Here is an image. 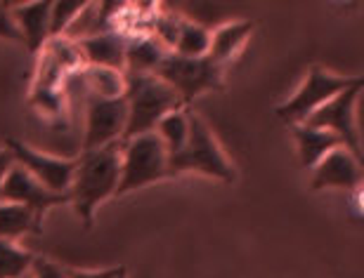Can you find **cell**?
Listing matches in <instances>:
<instances>
[{"instance_id": "6da1fadb", "label": "cell", "mask_w": 364, "mask_h": 278, "mask_svg": "<svg viewBox=\"0 0 364 278\" xmlns=\"http://www.w3.org/2000/svg\"><path fill=\"white\" fill-rule=\"evenodd\" d=\"M121 182V142L102 149L83 151L76 158V170L69 184V203L85 226H92L95 210L116 196Z\"/></svg>"}, {"instance_id": "7a4b0ae2", "label": "cell", "mask_w": 364, "mask_h": 278, "mask_svg": "<svg viewBox=\"0 0 364 278\" xmlns=\"http://www.w3.org/2000/svg\"><path fill=\"white\" fill-rule=\"evenodd\" d=\"M126 130L123 139L154 133L159 121L185 109L176 92L156 73H126ZM121 139V142H123Z\"/></svg>"}, {"instance_id": "3957f363", "label": "cell", "mask_w": 364, "mask_h": 278, "mask_svg": "<svg viewBox=\"0 0 364 278\" xmlns=\"http://www.w3.org/2000/svg\"><path fill=\"white\" fill-rule=\"evenodd\" d=\"M182 172H199L220 182H235V165L223 153L220 144L199 116H189V135L178 156L168 160V177Z\"/></svg>"}, {"instance_id": "277c9868", "label": "cell", "mask_w": 364, "mask_h": 278, "mask_svg": "<svg viewBox=\"0 0 364 278\" xmlns=\"http://www.w3.org/2000/svg\"><path fill=\"white\" fill-rule=\"evenodd\" d=\"M168 177V153L156 133L121 142V182L116 196L137 191Z\"/></svg>"}, {"instance_id": "5b68a950", "label": "cell", "mask_w": 364, "mask_h": 278, "mask_svg": "<svg viewBox=\"0 0 364 278\" xmlns=\"http://www.w3.org/2000/svg\"><path fill=\"white\" fill-rule=\"evenodd\" d=\"M156 76L178 94L185 109L201 94L223 87V67L208 60V57L192 60V57L168 52L166 60L159 64Z\"/></svg>"}, {"instance_id": "8992f818", "label": "cell", "mask_w": 364, "mask_h": 278, "mask_svg": "<svg viewBox=\"0 0 364 278\" xmlns=\"http://www.w3.org/2000/svg\"><path fill=\"white\" fill-rule=\"evenodd\" d=\"M358 78H343L336 73L324 71L322 67H312L305 76L303 85L298 87L294 97H289L284 104L274 109L277 116L289 123V126H301L317 111L319 106H324L326 101L336 97L338 92L348 90Z\"/></svg>"}, {"instance_id": "52a82bcc", "label": "cell", "mask_w": 364, "mask_h": 278, "mask_svg": "<svg viewBox=\"0 0 364 278\" xmlns=\"http://www.w3.org/2000/svg\"><path fill=\"white\" fill-rule=\"evenodd\" d=\"M362 85H364L362 78H358L348 90L338 92L336 97L326 101L324 106H319L305 121L312 128L326 130L333 137H338V142L360 160H362V135L358 128V101L362 94Z\"/></svg>"}, {"instance_id": "ba28073f", "label": "cell", "mask_w": 364, "mask_h": 278, "mask_svg": "<svg viewBox=\"0 0 364 278\" xmlns=\"http://www.w3.org/2000/svg\"><path fill=\"white\" fill-rule=\"evenodd\" d=\"M3 149L10 151L14 165L24 167L33 179H38L43 187L50 189L53 194H67L71 177L76 170V158H62L50 156V153L36 151L19 139H7Z\"/></svg>"}, {"instance_id": "9c48e42d", "label": "cell", "mask_w": 364, "mask_h": 278, "mask_svg": "<svg viewBox=\"0 0 364 278\" xmlns=\"http://www.w3.org/2000/svg\"><path fill=\"white\" fill-rule=\"evenodd\" d=\"M83 151L121 142L126 130V99H102L88 94L83 104Z\"/></svg>"}, {"instance_id": "30bf717a", "label": "cell", "mask_w": 364, "mask_h": 278, "mask_svg": "<svg viewBox=\"0 0 364 278\" xmlns=\"http://www.w3.org/2000/svg\"><path fill=\"white\" fill-rule=\"evenodd\" d=\"M0 201L24 206L38 219H43L48 210H53L55 206H62V203H69V196L53 194L50 189L43 187L38 179H33L24 167L12 165L3 182V189H0Z\"/></svg>"}, {"instance_id": "8fae6325", "label": "cell", "mask_w": 364, "mask_h": 278, "mask_svg": "<svg viewBox=\"0 0 364 278\" xmlns=\"http://www.w3.org/2000/svg\"><path fill=\"white\" fill-rule=\"evenodd\" d=\"M364 182V170L362 160L353 156L346 146H338L331 153L319 160L312 167V191H322V189H346V191L358 194Z\"/></svg>"}, {"instance_id": "7c38bea8", "label": "cell", "mask_w": 364, "mask_h": 278, "mask_svg": "<svg viewBox=\"0 0 364 278\" xmlns=\"http://www.w3.org/2000/svg\"><path fill=\"white\" fill-rule=\"evenodd\" d=\"M126 33L102 31L78 40L83 67H102L114 71H126Z\"/></svg>"}, {"instance_id": "4fadbf2b", "label": "cell", "mask_w": 364, "mask_h": 278, "mask_svg": "<svg viewBox=\"0 0 364 278\" xmlns=\"http://www.w3.org/2000/svg\"><path fill=\"white\" fill-rule=\"evenodd\" d=\"M50 7L53 3H10L21 45L31 55H38L50 40Z\"/></svg>"}, {"instance_id": "5bb4252c", "label": "cell", "mask_w": 364, "mask_h": 278, "mask_svg": "<svg viewBox=\"0 0 364 278\" xmlns=\"http://www.w3.org/2000/svg\"><path fill=\"white\" fill-rule=\"evenodd\" d=\"M166 50L151 33H133L126 38V71L123 73H156L166 60Z\"/></svg>"}, {"instance_id": "9a60e30c", "label": "cell", "mask_w": 364, "mask_h": 278, "mask_svg": "<svg viewBox=\"0 0 364 278\" xmlns=\"http://www.w3.org/2000/svg\"><path fill=\"white\" fill-rule=\"evenodd\" d=\"M253 33V21L239 19V21H228V24L218 26L210 33V45H208V60H213L215 64L230 62L232 57H237V52L246 45L249 35Z\"/></svg>"}, {"instance_id": "2e32d148", "label": "cell", "mask_w": 364, "mask_h": 278, "mask_svg": "<svg viewBox=\"0 0 364 278\" xmlns=\"http://www.w3.org/2000/svg\"><path fill=\"white\" fill-rule=\"evenodd\" d=\"M298 144V156H301V165L312 170L319 160H322L326 153H331L333 149L343 146L338 142V137H333L326 130L312 128L308 123H301V126H291Z\"/></svg>"}, {"instance_id": "e0dca14e", "label": "cell", "mask_w": 364, "mask_h": 278, "mask_svg": "<svg viewBox=\"0 0 364 278\" xmlns=\"http://www.w3.org/2000/svg\"><path fill=\"white\" fill-rule=\"evenodd\" d=\"M26 233L41 236L43 233V219H38L31 210L17 203L0 201V238L3 240H17Z\"/></svg>"}, {"instance_id": "ac0fdd59", "label": "cell", "mask_w": 364, "mask_h": 278, "mask_svg": "<svg viewBox=\"0 0 364 278\" xmlns=\"http://www.w3.org/2000/svg\"><path fill=\"white\" fill-rule=\"evenodd\" d=\"M85 87L92 97L102 99H121L126 94V73L102 67H83Z\"/></svg>"}, {"instance_id": "d6986e66", "label": "cell", "mask_w": 364, "mask_h": 278, "mask_svg": "<svg viewBox=\"0 0 364 278\" xmlns=\"http://www.w3.org/2000/svg\"><path fill=\"white\" fill-rule=\"evenodd\" d=\"M189 113L187 109H178V111H173L168 116H164L161 121H159L156 126V137L161 139L166 153H168V160L173 156H178L182 151V146L187 142V135H189Z\"/></svg>"}, {"instance_id": "ffe728a7", "label": "cell", "mask_w": 364, "mask_h": 278, "mask_svg": "<svg viewBox=\"0 0 364 278\" xmlns=\"http://www.w3.org/2000/svg\"><path fill=\"white\" fill-rule=\"evenodd\" d=\"M208 45H210V31H208V28L196 24V21L182 19L173 52L180 55V57H192V60H199V57H208Z\"/></svg>"}, {"instance_id": "44dd1931", "label": "cell", "mask_w": 364, "mask_h": 278, "mask_svg": "<svg viewBox=\"0 0 364 278\" xmlns=\"http://www.w3.org/2000/svg\"><path fill=\"white\" fill-rule=\"evenodd\" d=\"M33 255L21 250L12 240L0 238V278H24L31 272Z\"/></svg>"}, {"instance_id": "7402d4cb", "label": "cell", "mask_w": 364, "mask_h": 278, "mask_svg": "<svg viewBox=\"0 0 364 278\" xmlns=\"http://www.w3.org/2000/svg\"><path fill=\"white\" fill-rule=\"evenodd\" d=\"M85 5L88 3H81V0L53 3V7H50V38H60V35L67 33V28L74 24V19L83 12Z\"/></svg>"}, {"instance_id": "603a6c76", "label": "cell", "mask_w": 364, "mask_h": 278, "mask_svg": "<svg viewBox=\"0 0 364 278\" xmlns=\"http://www.w3.org/2000/svg\"><path fill=\"white\" fill-rule=\"evenodd\" d=\"M28 276L31 278H69V272L62 269L60 265H55V262L48 257H33Z\"/></svg>"}, {"instance_id": "cb8c5ba5", "label": "cell", "mask_w": 364, "mask_h": 278, "mask_svg": "<svg viewBox=\"0 0 364 278\" xmlns=\"http://www.w3.org/2000/svg\"><path fill=\"white\" fill-rule=\"evenodd\" d=\"M0 38L19 43V45H21V35L17 31V24H14V19H12L10 3H7V5L0 3Z\"/></svg>"}, {"instance_id": "d4e9b609", "label": "cell", "mask_w": 364, "mask_h": 278, "mask_svg": "<svg viewBox=\"0 0 364 278\" xmlns=\"http://www.w3.org/2000/svg\"><path fill=\"white\" fill-rule=\"evenodd\" d=\"M67 272H69V278H119L123 267L100 269V272H83V269H67Z\"/></svg>"}, {"instance_id": "484cf974", "label": "cell", "mask_w": 364, "mask_h": 278, "mask_svg": "<svg viewBox=\"0 0 364 278\" xmlns=\"http://www.w3.org/2000/svg\"><path fill=\"white\" fill-rule=\"evenodd\" d=\"M14 165V160L10 156V151L7 149H0V189H3V182L7 177V172H10V167Z\"/></svg>"}, {"instance_id": "4316f807", "label": "cell", "mask_w": 364, "mask_h": 278, "mask_svg": "<svg viewBox=\"0 0 364 278\" xmlns=\"http://www.w3.org/2000/svg\"><path fill=\"white\" fill-rule=\"evenodd\" d=\"M119 278H128V274H126V269H123V272L119 274Z\"/></svg>"}, {"instance_id": "83f0119b", "label": "cell", "mask_w": 364, "mask_h": 278, "mask_svg": "<svg viewBox=\"0 0 364 278\" xmlns=\"http://www.w3.org/2000/svg\"><path fill=\"white\" fill-rule=\"evenodd\" d=\"M24 278H31V276H24Z\"/></svg>"}]
</instances>
